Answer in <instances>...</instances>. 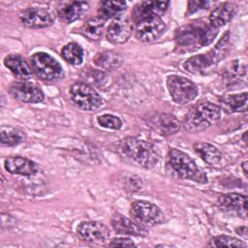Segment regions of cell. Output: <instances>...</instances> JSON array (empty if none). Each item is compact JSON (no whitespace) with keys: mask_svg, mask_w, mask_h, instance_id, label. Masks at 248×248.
Returning a JSON list of instances; mask_svg holds the SVG:
<instances>
[{"mask_svg":"<svg viewBox=\"0 0 248 248\" xmlns=\"http://www.w3.org/2000/svg\"><path fill=\"white\" fill-rule=\"evenodd\" d=\"M216 28L205 22H193L176 30L174 41L178 52H190L209 45L216 37Z\"/></svg>","mask_w":248,"mask_h":248,"instance_id":"1","label":"cell"},{"mask_svg":"<svg viewBox=\"0 0 248 248\" xmlns=\"http://www.w3.org/2000/svg\"><path fill=\"white\" fill-rule=\"evenodd\" d=\"M229 49L230 32H226L210 51L189 57L183 63V68L195 75L210 74L215 70L218 63L226 57Z\"/></svg>","mask_w":248,"mask_h":248,"instance_id":"2","label":"cell"},{"mask_svg":"<svg viewBox=\"0 0 248 248\" xmlns=\"http://www.w3.org/2000/svg\"><path fill=\"white\" fill-rule=\"evenodd\" d=\"M122 152L131 160L145 169H151L160 160V152L150 141L135 137H127L121 140Z\"/></svg>","mask_w":248,"mask_h":248,"instance_id":"3","label":"cell"},{"mask_svg":"<svg viewBox=\"0 0 248 248\" xmlns=\"http://www.w3.org/2000/svg\"><path fill=\"white\" fill-rule=\"evenodd\" d=\"M221 108L211 102H202L190 108L187 112L183 128L188 132H200L205 130L219 121Z\"/></svg>","mask_w":248,"mask_h":248,"instance_id":"4","label":"cell"},{"mask_svg":"<svg viewBox=\"0 0 248 248\" xmlns=\"http://www.w3.org/2000/svg\"><path fill=\"white\" fill-rule=\"evenodd\" d=\"M168 159L170 168L179 177L202 184L207 182L205 172L201 170L195 161L185 152L176 148H171L169 151Z\"/></svg>","mask_w":248,"mask_h":248,"instance_id":"5","label":"cell"},{"mask_svg":"<svg viewBox=\"0 0 248 248\" xmlns=\"http://www.w3.org/2000/svg\"><path fill=\"white\" fill-rule=\"evenodd\" d=\"M31 67L36 76L44 81H56L63 78L64 71L60 63L46 52L39 51L31 56Z\"/></svg>","mask_w":248,"mask_h":248,"instance_id":"6","label":"cell"},{"mask_svg":"<svg viewBox=\"0 0 248 248\" xmlns=\"http://www.w3.org/2000/svg\"><path fill=\"white\" fill-rule=\"evenodd\" d=\"M167 87L171 99L178 105L190 103L199 93L196 83L189 78L178 75H170L168 77Z\"/></svg>","mask_w":248,"mask_h":248,"instance_id":"7","label":"cell"},{"mask_svg":"<svg viewBox=\"0 0 248 248\" xmlns=\"http://www.w3.org/2000/svg\"><path fill=\"white\" fill-rule=\"evenodd\" d=\"M70 96L76 107L82 110L93 111L103 105V99L99 93L89 84L78 81L70 88Z\"/></svg>","mask_w":248,"mask_h":248,"instance_id":"8","label":"cell"},{"mask_svg":"<svg viewBox=\"0 0 248 248\" xmlns=\"http://www.w3.org/2000/svg\"><path fill=\"white\" fill-rule=\"evenodd\" d=\"M130 214L141 226H156L165 220L162 210L156 204L147 201L134 202L130 207Z\"/></svg>","mask_w":248,"mask_h":248,"instance_id":"9","label":"cell"},{"mask_svg":"<svg viewBox=\"0 0 248 248\" xmlns=\"http://www.w3.org/2000/svg\"><path fill=\"white\" fill-rule=\"evenodd\" d=\"M166 30V24L161 16H146L137 21L135 36L144 43H149L160 38Z\"/></svg>","mask_w":248,"mask_h":248,"instance_id":"10","label":"cell"},{"mask_svg":"<svg viewBox=\"0 0 248 248\" xmlns=\"http://www.w3.org/2000/svg\"><path fill=\"white\" fill-rule=\"evenodd\" d=\"M77 234L82 241L100 245L108 239L109 230L101 222L83 221L78 225Z\"/></svg>","mask_w":248,"mask_h":248,"instance_id":"11","label":"cell"},{"mask_svg":"<svg viewBox=\"0 0 248 248\" xmlns=\"http://www.w3.org/2000/svg\"><path fill=\"white\" fill-rule=\"evenodd\" d=\"M11 96L20 102L37 104L44 101V92L36 84L28 81H14L9 87Z\"/></svg>","mask_w":248,"mask_h":248,"instance_id":"12","label":"cell"},{"mask_svg":"<svg viewBox=\"0 0 248 248\" xmlns=\"http://www.w3.org/2000/svg\"><path fill=\"white\" fill-rule=\"evenodd\" d=\"M20 21L28 28H45L53 22L52 14L44 8H27L19 14Z\"/></svg>","mask_w":248,"mask_h":248,"instance_id":"13","label":"cell"},{"mask_svg":"<svg viewBox=\"0 0 248 248\" xmlns=\"http://www.w3.org/2000/svg\"><path fill=\"white\" fill-rule=\"evenodd\" d=\"M132 23L126 16H119L112 19L107 28V39L112 44L118 45L128 41L132 34Z\"/></svg>","mask_w":248,"mask_h":248,"instance_id":"14","label":"cell"},{"mask_svg":"<svg viewBox=\"0 0 248 248\" xmlns=\"http://www.w3.org/2000/svg\"><path fill=\"white\" fill-rule=\"evenodd\" d=\"M89 10V3L86 1H65L57 7L60 19L65 23H71L82 18Z\"/></svg>","mask_w":248,"mask_h":248,"instance_id":"15","label":"cell"},{"mask_svg":"<svg viewBox=\"0 0 248 248\" xmlns=\"http://www.w3.org/2000/svg\"><path fill=\"white\" fill-rule=\"evenodd\" d=\"M218 203L221 209L228 213L246 217L247 197L244 195L238 193L225 194L218 199Z\"/></svg>","mask_w":248,"mask_h":248,"instance_id":"16","label":"cell"},{"mask_svg":"<svg viewBox=\"0 0 248 248\" xmlns=\"http://www.w3.org/2000/svg\"><path fill=\"white\" fill-rule=\"evenodd\" d=\"M4 167L10 173L25 176L33 175L38 170L35 162L21 156H12L6 158L4 161Z\"/></svg>","mask_w":248,"mask_h":248,"instance_id":"17","label":"cell"},{"mask_svg":"<svg viewBox=\"0 0 248 248\" xmlns=\"http://www.w3.org/2000/svg\"><path fill=\"white\" fill-rule=\"evenodd\" d=\"M169 1H142L138 3L133 11L136 21L146 16H160L169 8Z\"/></svg>","mask_w":248,"mask_h":248,"instance_id":"18","label":"cell"},{"mask_svg":"<svg viewBox=\"0 0 248 248\" xmlns=\"http://www.w3.org/2000/svg\"><path fill=\"white\" fill-rule=\"evenodd\" d=\"M111 226L113 230L120 234L127 235H145L146 231L137 222L130 220L122 214L115 213L111 217Z\"/></svg>","mask_w":248,"mask_h":248,"instance_id":"19","label":"cell"},{"mask_svg":"<svg viewBox=\"0 0 248 248\" xmlns=\"http://www.w3.org/2000/svg\"><path fill=\"white\" fill-rule=\"evenodd\" d=\"M247 74V63L243 58H238L231 61L230 64L224 69L221 78L225 85H232L240 81L242 78H245Z\"/></svg>","mask_w":248,"mask_h":248,"instance_id":"20","label":"cell"},{"mask_svg":"<svg viewBox=\"0 0 248 248\" xmlns=\"http://www.w3.org/2000/svg\"><path fill=\"white\" fill-rule=\"evenodd\" d=\"M236 6L233 3L224 2L215 7L209 16L210 25L218 29L226 25L235 15Z\"/></svg>","mask_w":248,"mask_h":248,"instance_id":"21","label":"cell"},{"mask_svg":"<svg viewBox=\"0 0 248 248\" xmlns=\"http://www.w3.org/2000/svg\"><path fill=\"white\" fill-rule=\"evenodd\" d=\"M4 65L13 73L15 77L20 79H29L32 78V70L27 62L19 55L10 54L5 57Z\"/></svg>","mask_w":248,"mask_h":248,"instance_id":"22","label":"cell"},{"mask_svg":"<svg viewBox=\"0 0 248 248\" xmlns=\"http://www.w3.org/2000/svg\"><path fill=\"white\" fill-rule=\"evenodd\" d=\"M247 92L240 94L225 95L220 98V104L222 108L228 112H245L247 110Z\"/></svg>","mask_w":248,"mask_h":248,"instance_id":"23","label":"cell"},{"mask_svg":"<svg viewBox=\"0 0 248 248\" xmlns=\"http://www.w3.org/2000/svg\"><path fill=\"white\" fill-rule=\"evenodd\" d=\"M195 152L208 165L216 166L222 160L221 151L211 143L199 141L193 145Z\"/></svg>","mask_w":248,"mask_h":248,"instance_id":"24","label":"cell"},{"mask_svg":"<svg viewBox=\"0 0 248 248\" xmlns=\"http://www.w3.org/2000/svg\"><path fill=\"white\" fill-rule=\"evenodd\" d=\"M105 21L100 16L88 18L80 28V33L91 41H98L104 33Z\"/></svg>","mask_w":248,"mask_h":248,"instance_id":"25","label":"cell"},{"mask_svg":"<svg viewBox=\"0 0 248 248\" xmlns=\"http://www.w3.org/2000/svg\"><path fill=\"white\" fill-rule=\"evenodd\" d=\"M94 64L103 70H113L121 65V56L111 50L98 52L93 58Z\"/></svg>","mask_w":248,"mask_h":248,"instance_id":"26","label":"cell"},{"mask_svg":"<svg viewBox=\"0 0 248 248\" xmlns=\"http://www.w3.org/2000/svg\"><path fill=\"white\" fill-rule=\"evenodd\" d=\"M126 9L124 1H102L98 8V16L107 20L119 16Z\"/></svg>","mask_w":248,"mask_h":248,"instance_id":"27","label":"cell"},{"mask_svg":"<svg viewBox=\"0 0 248 248\" xmlns=\"http://www.w3.org/2000/svg\"><path fill=\"white\" fill-rule=\"evenodd\" d=\"M25 140V135L20 130L12 126L1 127V143L5 146H16Z\"/></svg>","mask_w":248,"mask_h":248,"instance_id":"28","label":"cell"},{"mask_svg":"<svg viewBox=\"0 0 248 248\" xmlns=\"http://www.w3.org/2000/svg\"><path fill=\"white\" fill-rule=\"evenodd\" d=\"M157 126L162 135L170 136L178 132L180 128V123L173 115L163 113L158 117Z\"/></svg>","mask_w":248,"mask_h":248,"instance_id":"29","label":"cell"},{"mask_svg":"<svg viewBox=\"0 0 248 248\" xmlns=\"http://www.w3.org/2000/svg\"><path fill=\"white\" fill-rule=\"evenodd\" d=\"M61 55L68 63L72 65H79L83 60V49L77 43H69L63 46Z\"/></svg>","mask_w":248,"mask_h":248,"instance_id":"30","label":"cell"},{"mask_svg":"<svg viewBox=\"0 0 248 248\" xmlns=\"http://www.w3.org/2000/svg\"><path fill=\"white\" fill-rule=\"evenodd\" d=\"M207 246L210 247H220V246H229V247H240L245 248L246 244L235 237L230 236V235H217L212 237L208 243Z\"/></svg>","mask_w":248,"mask_h":248,"instance_id":"31","label":"cell"},{"mask_svg":"<svg viewBox=\"0 0 248 248\" xmlns=\"http://www.w3.org/2000/svg\"><path fill=\"white\" fill-rule=\"evenodd\" d=\"M97 122L101 127L112 130H119L122 127V120L112 114H102L97 117Z\"/></svg>","mask_w":248,"mask_h":248,"instance_id":"32","label":"cell"},{"mask_svg":"<svg viewBox=\"0 0 248 248\" xmlns=\"http://www.w3.org/2000/svg\"><path fill=\"white\" fill-rule=\"evenodd\" d=\"M109 247H136L137 245L133 240L126 237L113 238L108 243Z\"/></svg>","mask_w":248,"mask_h":248,"instance_id":"33","label":"cell"},{"mask_svg":"<svg viewBox=\"0 0 248 248\" xmlns=\"http://www.w3.org/2000/svg\"><path fill=\"white\" fill-rule=\"evenodd\" d=\"M211 4L212 2H208V1H190L189 12L193 13V12H196V10L198 9H207L208 6L210 7Z\"/></svg>","mask_w":248,"mask_h":248,"instance_id":"34","label":"cell"},{"mask_svg":"<svg viewBox=\"0 0 248 248\" xmlns=\"http://www.w3.org/2000/svg\"><path fill=\"white\" fill-rule=\"evenodd\" d=\"M236 232H237V234L243 236L244 238L247 237V228L246 227H240V228L236 229Z\"/></svg>","mask_w":248,"mask_h":248,"instance_id":"35","label":"cell"},{"mask_svg":"<svg viewBox=\"0 0 248 248\" xmlns=\"http://www.w3.org/2000/svg\"><path fill=\"white\" fill-rule=\"evenodd\" d=\"M241 168H242V170L244 172V175L247 177V161H244L242 164H241Z\"/></svg>","mask_w":248,"mask_h":248,"instance_id":"36","label":"cell"}]
</instances>
